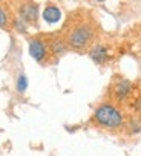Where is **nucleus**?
I'll return each instance as SVG.
<instances>
[{"label": "nucleus", "mask_w": 141, "mask_h": 156, "mask_svg": "<svg viewBox=\"0 0 141 156\" xmlns=\"http://www.w3.org/2000/svg\"><path fill=\"white\" fill-rule=\"evenodd\" d=\"M94 121L106 129H118L123 124V115L112 104H100L94 112Z\"/></svg>", "instance_id": "obj_1"}, {"label": "nucleus", "mask_w": 141, "mask_h": 156, "mask_svg": "<svg viewBox=\"0 0 141 156\" xmlns=\"http://www.w3.org/2000/svg\"><path fill=\"white\" fill-rule=\"evenodd\" d=\"M94 38V29L89 23H80L74 26L67 34V43L74 49H85Z\"/></svg>", "instance_id": "obj_2"}, {"label": "nucleus", "mask_w": 141, "mask_h": 156, "mask_svg": "<svg viewBox=\"0 0 141 156\" xmlns=\"http://www.w3.org/2000/svg\"><path fill=\"white\" fill-rule=\"evenodd\" d=\"M20 20H23L26 25L37 26V22H38V6L35 3H32V2L23 3L20 6Z\"/></svg>", "instance_id": "obj_3"}, {"label": "nucleus", "mask_w": 141, "mask_h": 156, "mask_svg": "<svg viewBox=\"0 0 141 156\" xmlns=\"http://www.w3.org/2000/svg\"><path fill=\"white\" fill-rule=\"evenodd\" d=\"M29 54L34 60L42 61L43 58H46V44L38 38L31 40L29 41Z\"/></svg>", "instance_id": "obj_4"}, {"label": "nucleus", "mask_w": 141, "mask_h": 156, "mask_svg": "<svg viewBox=\"0 0 141 156\" xmlns=\"http://www.w3.org/2000/svg\"><path fill=\"white\" fill-rule=\"evenodd\" d=\"M89 57L95 63H106L109 60V49L104 44H95L89 51Z\"/></svg>", "instance_id": "obj_5"}, {"label": "nucleus", "mask_w": 141, "mask_h": 156, "mask_svg": "<svg viewBox=\"0 0 141 156\" xmlns=\"http://www.w3.org/2000/svg\"><path fill=\"white\" fill-rule=\"evenodd\" d=\"M130 89H132V84L130 81L127 80H121L115 84V90H114V97L118 100V101H123L124 98H127V95L130 94Z\"/></svg>", "instance_id": "obj_6"}, {"label": "nucleus", "mask_w": 141, "mask_h": 156, "mask_svg": "<svg viewBox=\"0 0 141 156\" xmlns=\"http://www.w3.org/2000/svg\"><path fill=\"white\" fill-rule=\"evenodd\" d=\"M43 19L46 23H57L61 19V11L54 5H48L43 9Z\"/></svg>", "instance_id": "obj_7"}, {"label": "nucleus", "mask_w": 141, "mask_h": 156, "mask_svg": "<svg viewBox=\"0 0 141 156\" xmlns=\"http://www.w3.org/2000/svg\"><path fill=\"white\" fill-rule=\"evenodd\" d=\"M49 48H51L52 54L61 55V54H64V51H66V43H64L61 38H52L51 43H49Z\"/></svg>", "instance_id": "obj_8"}, {"label": "nucleus", "mask_w": 141, "mask_h": 156, "mask_svg": "<svg viewBox=\"0 0 141 156\" xmlns=\"http://www.w3.org/2000/svg\"><path fill=\"white\" fill-rule=\"evenodd\" d=\"M28 87V78L25 73H20L19 75V80H17V90L19 92H25Z\"/></svg>", "instance_id": "obj_9"}, {"label": "nucleus", "mask_w": 141, "mask_h": 156, "mask_svg": "<svg viewBox=\"0 0 141 156\" xmlns=\"http://www.w3.org/2000/svg\"><path fill=\"white\" fill-rule=\"evenodd\" d=\"M6 25H8V16L2 8H0V28H5Z\"/></svg>", "instance_id": "obj_10"}, {"label": "nucleus", "mask_w": 141, "mask_h": 156, "mask_svg": "<svg viewBox=\"0 0 141 156\" xmlns=\"http://www.w3.org/2000/svg\"><path fill=\"white\" fill-rule=\"evenodd\" d=\"M14 26H16L19 31H22V32H25V31H26V23H25L23 20H20V19H19V20H16Z\"/></svg>", "instance_id": "obj_11"}]
</instances>
